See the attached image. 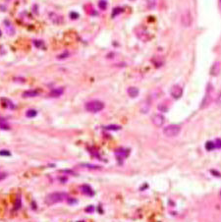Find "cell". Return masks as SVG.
Masks as SVG:
<instances>
[{"label":"cell","mask_w":221,"mask_h":222,"mask_svg":"<svg viewBox=\"0 0 221 222\" xmlns=\"http://www.w3.org/2000/svg\"><path fill=\"white\" fill-rule=\"evenodd\" d=\"M67 199H68V194L67 193L54 192V193H51L49 195H47V196L45 197V199H44V202H45L46 205L52 206V205H55V203H59V202H64Z\"/></svg>","instance_id":"1"},{"label":"cell","mask_w":221,"mask_h":222,"mask_svg":"<svg viewBox=\"0 0 221 222\" xmlns=\"http://www.w3.org/2000/svg\"><path fill=\"white\" fill-rule=\"evenodd\" d=\"M85 108L87 111H88L91 113H97L104 108V103L99 100H91L86 103Z\"/></svg>","instance_id":"2"},{"label":"cell","mask_w":221,"mask_h":222,"mask_svg":"<svg viewBox=\"0 0 221 222\" xmlns=\"http://www.w3.org/2000/svg\"><path fill=\"white\" fill-rule=\"evenodd\" d=\"M181 131V128L178 125H169L164 128L163 130V134L168 138H174L179 135Z\"/></svg>","instance_id":"3"},{"label":"cell","mask_w":221,"mask_h":222,"mask_svg":"<svg viewBox=\"0 0 221 222\" xmlns=\"http://www.w3.org/2000/svg\"><path fill=\"white\" fill-rule=\"evenodd\" d=\"M212 87L210 85L207 86V90H206V94L205 95V97H203V99H202V102H201V108H205L206 107V106H209V103L211 102V100H212Z\"/></svg>","instance_id":"4"},{"label":"cell","mask_w":221,"mask_h":222,"mask_svg":"<svg viewBox=\"0 0 221 222\" xmlns=\"http://www.w3.org/2000/svg\"><path fill=\"white\" fill-rule=\"evenodd\" d=\"M151 122L155 127H162L165 123V118L162 114H153L151 117Z\"/></svg>","instance_id":"5"},{"label":"cell","mask_w":221,"mask_h":222,"mask_svg":"<svg viewBox=\"0 0 221 222\" xmlns=\"http://www.w3.org/2000/svg\"><path fill=\"white\" fill-rule=\"evenodd\" d=\"M181 22H182V25L184 27H190L193 23V17L190 11H186L185 13L182 14L181 17Z\"/></svg>","instance_id":"6"},{"label":"cell","mask_w":221,"mask_h":222,"mask_svg":"<svg viewBox=\"0 0 221 222\" xmlns=\"http://www.w3.org/2000/svg\"><path fill=\"white\" fill-rule=\"evenodd\" d=\"M170 94H171L172 97H174V98L178 99L183 95V88H181L180 86H178V85H175V86H173L171 88Z\"/></svg>","instance_id":"7"},{"label":"cell","mask_w":221,"mask_h":222,"mask_svg":"<svg viewBox=\"0 0 221 222\" xmlns=\"http://www.w3.org/2000/svg\"><path fill=\"white\" fill-rule=\"evenodd\" d=\"M48 18H49L50 21L54 24H61L62 22H63V18H62L60 15L56 14V13H49Z\"/></svg>","instance_id":"8"},{"label":"cell","mask_w":221,"mask_h":222,"mask_svg":"<svg viewBox=\"0 0 221 222\" xmlns=\"http://www.w3.org/2000/svg\"><path fill=\"white\" fill-rule=\"evenodd\" d=\"M81 191L84 195H86V196H88V197H91L94 195V192L92 191V189L88 185H83L81 186Z\"/></svg>","instance_id":"9"},{"label":"cell","mask_w":221,"mask_h":222,"mask_svg":"<svg viewBox=\"0 0 221 222\" xmlns=\"http://www.w3.org/2000/svg\"><path fill=\"white\" fill-rule=\"evenodd\" d=\"M220 69H221V65L219 62H215V63L211 66V69H210V75L212 76H217L220 72Z\"/></svg>","instance_id":"10"},{"label":"cell","mask_w":221,"mask_h":222,"mask_svg":"<svg viewBox=\"0 0 221 222\" xmlns=\"http://www.w3.org/2000/svg\"><path fill=\"white\" fill-rule=\"evenodd\" d=\"M39 95V91L37 90H30V91H24V94L22 95H23V97H34V96H37Z\"/></svg>","instance_id":"11"},{"label":"cell","mask_w":221,"mask_h":222,"mask_svg":"<svg viewBox=\"0 0 221 222\" xmlns=\"http://www.w3.org/2000/svg\"><path fill=\"white\" fill-rule=\"evenodd\" d=\"M63 92H64V88H54V90H52L50 91L49 95L51 97H58V96L63 95Z\"/></svg>","instance_id":"12"},{"label":"cell","mask_w":221,"mask_h":222,"mask_svg":"<svg viewBox=\"0 0 221 222\" xmlns=\"http://www.w3.org/2000/svg\"><path fill=\"white\" fill-rule=\"evenodd\" d=\"M128 95H129V96L132 97V98H135V97L139 95V90L135 87H131L128 88Z\"/></svg>","instance_id":"13"},{"label":"cell","mask_w":221,"mask_h":222,"mask_svg":"<svg viewBox=\"0 0 221 222\" xmlns=\"http://www.w3.org/2000/svg\"><path fill=\"white\" fill-rule=\"evenodd\" d=\"M149 108H150V102L148 100H144V102H141V111L143 113H148Z\"/></svg>","instance_id":"14"},{"label":"cell","mask_w":221,"mask_h":222,"mask_svg":"<svg viewBox=\"0 0 221 222\" xmlns=\"http://www.w3.org/2000/svg\"><path fill=\"white\" fill-rule=\"evenodd\" d=\"M0 129H1V130H10L9 124L6 122L5 119H3L1 117H0Z\"/></svg>","instance_id":"15"},{"label":"cell","mask_w":221,"mask_h":222,"mask_svg":"<svg viewBox=\"0 0 221 222\" xmlns=\"http://www.w3.org/2000/svg\"><path fill=\"white\" fill-rule=\"evenodd\" d=\"M37 111H35L34 109H30V110L27 111L26 116H27V117H29V118H33V117H34V116H37Z\"/></svg>","instance_id":"16"},{"label":"cell","mask_w":221,"mask_h":222,"mask_svg":"<svg viewBox=\"0 0 221 222\" xmlns=\"http://www.w3.org/2000/svg\"><path fill=\"white\" fill-rule=\"evenodd\" d=\"M104 129L105 130H108V131H118V130H120L121 127L117 126V125H108V126L104 127Z\"/></svg>","instance_id":"17"},{"label":"cell","mask_w":221,"mask_h":222,"mask_svg":"<svg viewBox=\"0 0 221 222\" xmlns=\"http://www.w3.org/2000/svg\"><path fill=\"white\" fill-rule=\"evenodd\" d=\"M98 7L101 9V10H105V9L107 8V2H106V0H100L98 2Z\"/></svg>","instance_id":"18"},{"label":"cell","mask_w":221,"mask_h":222,"mask_svg":"<svg viewBox=\"0 0 221 222\" xmlns=\"http://www.w3.org/2000/svg\"><path fill=\"white\" fill-rule=\"evenodd\" d=\"M205 149L207 150H212L213 149H215V145L213 141H207L206 145H205Z\"/></svg>","instance_id":"19"},{"label":"cell","mask_w":221,"mask_h":222,"mask_svg":"<svg viewBox=\"0 0 221 222\" xmlns=\"http://www.w3.org/2000/svg\"><path fill=\"white\" fill-rule=\"evenodd\" d=\"M117 155L119 154V156H121V157H126L128 153H127V150L126 149H120L118 150V152H116Z\"/></svg>","instance_id":"20"},{"label":"cell","mask_w":221,"mask_h":222,"mask_svg":"<svg viewBox=\"0 0 221 222\" xmlns=\"http://www.w3.org/2000/svg\"><path fill=\"white\" fill-rule=\"evenodd\" d=\"M147 3H148V7L149 9H152V8H154V6H155L156 0H147Z\"/></svg>","instance_id":"21"},{"label":"cell","mask_w":221,"mask_h":222,"mask_svg":"<svg viewBox=\"0 0 221 222\" xmlns=\"http://www.w3.org/2000/svg\"><path fill=\"white\" fill-rule=\"evenodd\" d=\"M122 12V9L121 8H119V7H117V8H115L114 10H113V17H115V16H117L118 14H120V13Z\"/></svg>","instance_id":"22"},{"label":"cell","mask_w":221,"mask_h":222,"mask_svg":"<svg viewBox=\"0 0 221 222\" xmlns=\"http://www.w3.org/2000/svg\"><path fill=\"white\" fill-rule=\"evenodd\" d=\"M215 149H221V139H216L214 141Z\"/></svg>","instance_id":"23"},{"label":"cell","mask_w":221,"mask_h":222,"mask_svg":"<svg viewBox=\"0 0 221 222\" xmlns=\"http://www.w3.org/2000/svg\"><path fill=\"white\" fill-rule=\"evenodd\" d=\"M0 155H3V156H10L11 153L8 150H0Z\"/></svg>","instance_id":"24"},{"label":"cell","mask_w":221,"mask_h":222,"mask_svg":"<svg viewBox=\"0 0 221 222\" xmlns=\"http://www.w3.org/2000/svg\"><path fill=\"white\" fill-rule=\"evenodd\" d=\"M6 177H7V173L0 170V181H1V180H4V179L6 178Z\"/></svg>","instance_id":"25"},{"label":"cell","mask_w":221,"mask_h":222,"mask_svg":"<svg viewBox=\"0 0 221 222\" xmlns=\"http://www.w3.org/2000/svg\"><path fill=\"white\" fill-rule=\"evenodd\" d=\"M158 109L162 111V112H165V111H167V106L164 104H160V105H158Z\"/></svg>","instance_id":"26"},{"label":"cell","mask_w":221,"mask_h":222,"mask_svg":"<svg viewBox=\"0 0 221 222\" xmlns=\"http://www.w3.org/2000/svg\"><path fill=\"white\" fill-rule=\"evenodd\" d=\"M216 103H217L218 105H221V92L219 94L218 97H217V99H216Z\"/></svg>","instance_id":"27"},{"label":"cell","mask_w":221,"mask_h":222,"mask_svg":"<svg viewBox=\"0 0 221 222\" xmlns=\"http://www.w3.org/2000/svg\"><path fill=\"white\" fill-rule=\"evenodd\" d=\"M70 17L72 18V19H75V18H78L79 17V15L77 14V13H75V12H73V13H71V15H70Z\"/></svg>","instance_id":"28"},{"label":"cell","mask_w":221,"mask_h":222,"mask_svg":"<svg viewBox=\"0 0 221 222\" xmlns=\"http://www.w3.org/2000/svg\"><path fill=\"white\" fill-rule=\"evenodd\" d=\"M67 56H69V53L68 52H65V54H62V55H59L58 56V58H65V57H67Z\"/></svg>","instance_id":"29"},{"label":"cell","mask_w":221,"mask_h":222,"mask_svg":"<svg viewBox=\"0 0 221 222\" xmlns=\"http://www.w3.org/2000/svg\"><path fill=\"white\" fill-rule=\"evenodd\" d=\"M7 1H10V0H7Z\"/></svg>","instance_id":"30"},{"label":"cell","mask_w":221,"mask_h":222,"mask_svg":"<svg viewBox=\"0 0 221 222\" xmlns=\"http://www.w3.org/2000/svg\"><path fill=\"white\" fill-rule=\"evenodd\" d=\"M220 4H221V0H220Z\"/></svg>","instance_id":"31"},{"label":"cell","mask_w":221,"mask_h":222,"mask_svg":"<svg viewBox=\"0 0 221 222\" xmlns=\"http://www.w3.org/2000/svg\"><path fill=\"white\" fill-rule=\"evenodd\" d=\"M0 35H1V33H0Z\"/></svg>","instance_id":"32"}]
</instances>
